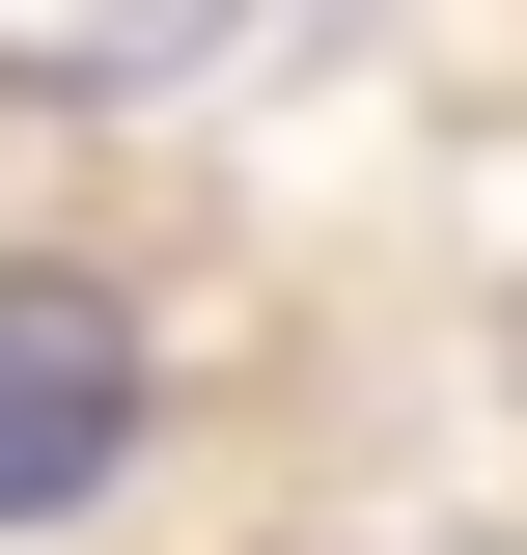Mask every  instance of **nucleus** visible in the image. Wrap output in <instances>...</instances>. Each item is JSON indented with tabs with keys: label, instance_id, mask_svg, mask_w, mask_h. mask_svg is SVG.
<instances>
[{
	"label": "nucleus",
	"instance_id": "nucleus-1",
	"mask_svg": "<svg viewBox=\"0 0 527 555\" xmlns=\"http://www.w3.org/2000/svg\"><path fill=\"white\" fill-rule=\"evenodd\" d=\"M112 444H139V334L83 306V278H0V528L112 500Z\"/></svg>",
	"mask_w": 527,
	"mask_h": 555
}]
</instances>
